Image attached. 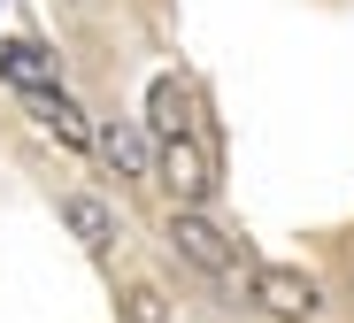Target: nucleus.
<instances>
[{
	"instance_id": "f257e3e1",
	"label": "nucleus",
	"mask_w": 354,
	"mask_h": 323,
	"mask_svg": "<svg viewBox=\"0 0 354 323\" xmlns=\"http://www.w3.org/2000/svg\"><path fill=\"white\" fill-rule=\"evenodd\" d=\"M162 246L177 254L185 270H201V277H239V262H247V239H231L208 208H169L162 216Z\"/></svg>"
},
{
	"instance_id": "f03ea898",
	"label": "nucleus",
	"mask_w": 354,
	"mask_h": 323,
	"mask_svg": "<svg viewBox=\"0 0 354 323\" xmlns=\"http://www.w3.org/2000/svg\"><path fill=\"white\" fill-rule=\"evenodd\" d=\"M247 308H262L277 323H308L324 308V285L292 262H247Z\"/></svg>"
},
{
	"instance_id": "7ed1b4c3",
	"label": "nucleus",
	"mask_w": 354,
	"mask_h": 323,
	"mask_svg": "<svg viewBox=\"0 0 354 323\" xmlns=\"http://www.w3.org/2000/svg\"><path fill=\"white\" fill-rule=\"evenodd\" d=\"M54 216H62V231L85 254H115L124 246V208H115L108 192H93V185H62L54 192Z\"/></svg>"
},
{
	"instance_id": "20e7f679",
	"label": "nucleus",
	"mask_w": 354,
	"mask_h": 323,
	"mask_svg": "<svg viewBox=\"0 0 354 323\" xmlns=\"http://www.w3.org/2000/svg\"><path fill=\"white\" fill-rule=\"evenodd\" d=\"M154 185L169 192V208H208L216 169H208L201 139H154Z\"/></svg>"
},
{
	"instance_id": "39448f33",
	"label": "nucleus",
	"mask_w": 354,
	"mask_h": 323,
	"mask_svg": "<svg viewBox=\"0 0 354 323\" xmlns=\"http://www.w3.org/2000/svg\"><path fill=\"white\" fill-rule=\"evenodd\" d=\"M93 154L124 185H147L154 177V131H139L131 116H93Z\"/></svg>"
},
{
	"instance_id": "423d86ee",
	"label": "nucleus",
	"mask_w": 354,
	"mask_h": 323,
	"mask_svg": "<svg viewBox=\"0 0 354 323\" xmlns=\"http://www.w3.org/2000/svg\"><path fill=\"white\" fill-rule=\"evenodd\" d=\"M0 85H8L16 100H39V93H54V85H62V62H54L39 39H0Z\"/></svg>"
},
{
	"instance_id": "0eeeda50",
	"label": "nucleus",
	"mask_w": 354,
	"mask_h": 323,
	"mask_svg": "<svg viewBox=\"0 0 354 323\" xmlns=\"http://www.w3.org/2000/svg\"><path fill=\"white\" fill-rule=\"evenodd\" d=\"M24 116L39 123V131L54 139V147H70V154H93V116L54 85V93H39V100H24Z\"/></svg>"
},
{
	"instance_id": "6e6552de",
	"label": "nucleus",
	"mask_w": 354,
	"mask_h": 323,
	"mask_svg": "<svg viewBox=\"0 0 354 323\" xmlns=\"http://www.w3.org/2000/svg\"><path fill=\"white\" fill-rule=\"evenodd\" d=\"M147 123H154V139H193V93H185V77H154L147 85Z\"/></svg>"
},
{
	"instance_id": "1a4fd4ad",
	"label": "nucleus",
	"mask_w": 354,
	"mask_h": 323,
	"mask_svg": "<svg viewBox=\"0 0 354 323\" xmlns=\"http://www.w3.org/2000/svg\"><path fill=\"white\" fill-rule=\"evenodd\" d=\"M115 315H124V323H177V308H169L162 285H147V277H131L124 293H115Z\"/></svg>"
}]
</instances>
